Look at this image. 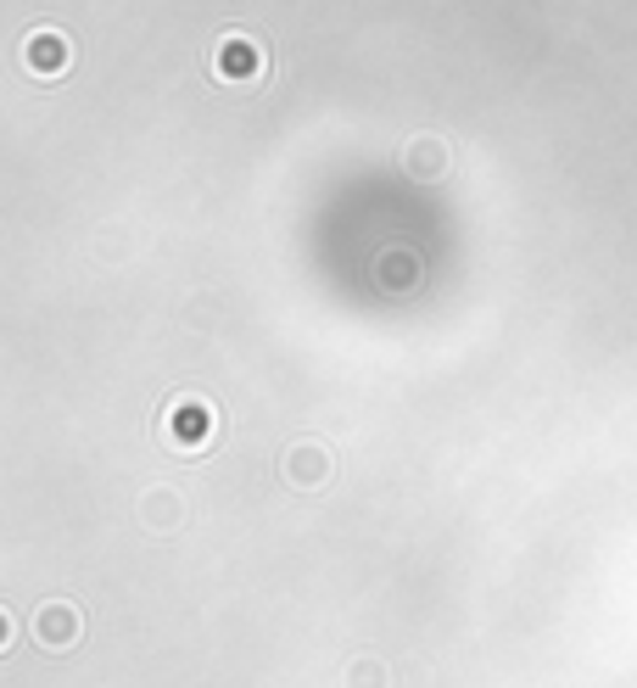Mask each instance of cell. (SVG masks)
I'll use <instances>...</instances> for the list:
<instances>
[{"mask_svg":"<svg viewBox=\"0 0 637 688\" xmlns=\"http://www.w3.org/2000/svg\"><path fill=\"white\" fill-rule=\"evenodd\" d=\"M347 682H352V688H381V682H386V677H381V666H375V660H358V666H352V677H347Z\"/></svg>","mask_w":637,"mask_h":688,"instance_id":"cell-8","label":"cell"},{"mask_svg":"<svg viewBox=\"0 0 637 688\" xmlns=\"http://www.w3.org/2000/svg\"><path fill=\"white\" fill-rule=\"evenodd\" d=\"M78 633H84V622H78V611L67 605V599H51V605H40L34 638H40L45 649H67V644H78Z\"/></svg>","mask_w":637,"mask_h":688,"instance_id":"cell-4","label":"cell"},{"mask_svg":"<svg viewBox=\"0 0 637 688\" xmlns=\"http://www.w3.org/2000/svg\"><path fill=\"white\" fill-rule=\"evenodd\" d=\"M286 476H291V487H325L330 454H325L319 443H297V448L286 454Z\"/></svg>","mask_w":637,"mask_h":688,"instance_id":"cell-5","label":"cell"},{"mask_svg":"<svg viewBox=\"0 0 637 688\" xmlns=\"http://www.w3.org/2000/svg\"><path fill=\"white\" fill-rule=\"evenodd\" d=\"M213 67H219V78H230V84H246V78H263V73H268V62H263V51H257L252 34H224Z\"/></svg>","mask_w":637,"mask_h":688,"instance_id":"cell-2","label":"cell"},{"mask_svg":"<svg viewBox=\"0 0 637 688\" xmlns=\"http://www.w3.org/2000/svg\"><path fill=\"white\" fill-rule=\"evenodd\" d=\"M208 437H213V409H208V403L185 398V403H173V409H168V443H173V448L202 454Z\"/></svg>","mask_w":637,"mask_h":688,"instance_id":"cell-1","label":"cell"},{"mask_svg":"<svg viewBox=\"0 0 637 688\" xmlns=\"http://www.w3.org/2000/svg\"><path fill=\"white\" fill-rule=\"evenodd\" d=\"M403 168H408V174H420V180H436L442 168H447V146L431 140V135H420V140L403 151Z\"/></svg>","mask_w":637,"mask_h":688,"instance_id":"cell-6","label":"cell"},{"mask_svg":"<svg viewBox=\"0 0 637 688\" xmlns=\"http://www.w3.org/2000/svg\"><path fill=\"white\" fill-rule=\"evenodd\" d=\"M67 62H73L67 34H56V29H34V34L23 40V67H29V73H40V78H62Z\"/></svg>","mask_w":637,"mask_h":688,"instance_id":"cell-3","label":"cell"},{"mask_svg":"<svg viewBox=\"0 0 637 688\" xmlns=\"http://www.w3.org/2000/svg\"><path fill=\"white\" fill-rule=\"evenodd\" d=\"M173 515H179V509H173V498H168V493H151V498H146V521H151V527H168Z\"/></svg>","mask_w":637,"mask_h":688,"instance_id":"cell-7","label":"cell"}]
</instances>
